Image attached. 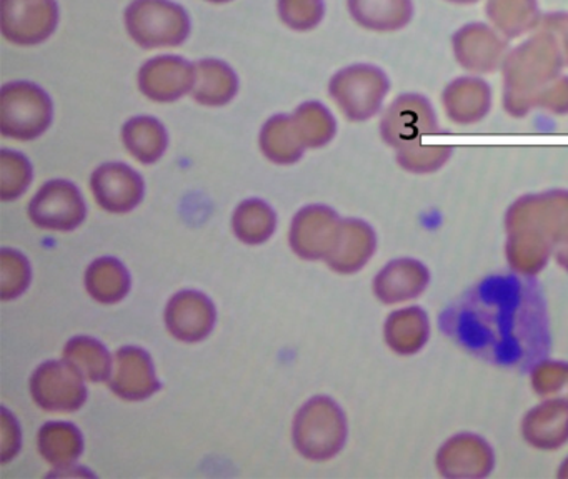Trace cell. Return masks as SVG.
<instances>
[{
	"label": "cell",
	"mask_w": 568,
	"mask_h": 479,
	"mask_svg": "<svg viewBox=\"0 0 568 479\" xmlns=\"http://www.w3.org/2000/svg\"><path fill=\"white\" fill-rule=\"evenodd\" d=\"M164 319L169 333L175 339L199 343L214 332L217 309L205 293L182 289L169 299Z\"/></svg>",
	"instance_id": "cell-14"
},
{
	"label": "cell",
	"mask_w": 568,
	"mask_h": 479,
	"mask_svg": "<svg viewBox=\"0 0 568 479\" xmlns=\"http://www.w3.org/2000/svg\"><path fill=\"white\" fill-rule=\"evenodd\" d=\"M341 226V216L331 206H304L292 220L288 243L301 258L311 262L327 259L334 252Z\"/></svg>",
	"instance_id": "cell-11"
},
{
	"label": "cell",
	"mask_w": 568,
	"mask_h": 479,
	"mask_svg": "<svg viewBox=\"0 0 568 479\" xmlns=\"http://www.w3.org/2000/svg\"><path fill=\"white\" fill-rule=\"evenodd\" d=\"M430 273L417 259L400 258L387 263L374 279V293L385 305L407 302L422 295Z\"/></svg>",
	"instance_id": "cell-18"
},
{
	"label": "cell",
	"mask_w": 568,
	"mask_h": 479,
	"mask_svg": "<svg viewBox=\"0 0 568 479\" xmlns=\"http://www.w3.org/2000/svg\"><path fill=\"white\" fill-rule=\"evenodd\" d=\"M277 12L284 26L297 32L317 29L325 17L324 0H277Z\"/></svg>",
	"instance_id": "cell-33"
},
{
	"label": "cell",
	"mask_w": 568,
	"mask_h": 479,
	"mask_svg": "<svg viewBox=\"0 0 568 479\" xmlns=\"http://www.w3.org/2000/svg\"><path fill=\"white\" fill-rule=\"evenodd\" d=\"M91 190L102 210L124 215L141 205L145 182L141 173L128 163L108 162L92 173Z\"/></svg>",
	"instance_id": "cell-12"
},
{
	"label": "cell",
	"mask_w": 568,
	"mask_h": 479,
	"mask_svg": "<svg viewBox=\"0 0 568 479\" xmlns=\"http://www.w3.org/2000/svg\"><path fill=\"white\" fill-rule=\"evenodd\" d=\"M385 342L398 355L420 351L430 336V323L424 309L402 308L392 313L385 322Z\"/></svg>",
	"instance_id": "cell-27"
},
{
	"label": "cell",
	"mask_w": 568,
	"mask_h": 479,
	"mask_svg": "<svg viewBox=\"0 0 568 479\" xmlns=\"http://www.w3.org/2000/svg\"><path fill=\"white\" fill-rule=\"evenodd\" d=\"M521 431L535 448H560L568 441V401L545 399L525 416Z\"/></svg>",
	"instance_id": "cell-19"
},
{
	"label": "cell",
	"mask_w": 568,
	"mask_h": 479,
	"mask_svg": "<svg viewBox=\"0 0 568 479\" xmlns=\"http://www.w3.org/2000/svg\"><path fill=\"white\" fill-rule=\"evenodd\" d=\"M207 2H212V3H227V2H231V0H207Z\"/></svg>",
	"instance_id": "cell-40"
},
{
	"label": "cell",
	"mask_w": 568,
	"mask_h": 479,
	"mask_svg": "<svg viewBox=\"0 0 568 479\" xmlns=\"http://www.w3.org/2000/svg\"><path fill=\"white\" fill-rule=\"evenodd\" d=\"M2 411V426H0V461L9 462L18 456L21 449V426L16 416L8 408Z\"/></svg>",
	"instance_id": "cell-37"
},
{
	"label": "cell",
	"mask_w": 568,
	"mask_h": 479,
	"mask_svg": "<svg viewBox=\"0 0 568 479\" xmlns=\"http://www.w3.org/2000/svg\"><path fill=\"white\" fill-rule=\"evenodd\" d=\"M38 449L54 468H71L84 452V436L74 422L49 421L39 429Z\"/></svg>",
	"instance_id": "cell-25"
},
{
	"label": "cell",
	"mask_w": 568,
	"mask_h": 479,
	"mask_svg": "<svg viewBox=\"0 0 568 479\" xmlns=\"http://www.w3.org/2000/svg\"><path fill=\"white\" fill-rule=\"evenodd\" d=\"M54 102L31 80H12L0 89V132L6 139L31 142L51 129Z\"/></svg>",
	"instance_id": "cell-3"
},
{
	"label": "cell",
	"mask_w": 568,
	"mask_h": 479,
	"mask_svg": "<svg viewBox=\"0 0 568 479\" xmlns=\"http://www.w3.org/2000/svg\"><path fill=\"white\" fill-rule=\"evenodd\" d=\"M124 22L131 39L145 50L181 47L192 30L187 10L172 0H132Z\"/></svg>",
	"instance_id": "cell-4"
},
{
	"label": "cell",
	"mask_w": 568,
	"mask_h": 479,
	"mask_svg": "<svg viewBox=\"0 0 568 479\" xmlns=\"http://www.w3.org/2000/svg\"><path fill=\"white\" fill-rule=\"evenodd\" d=\"M239 93V77L224 60L202 59L195 62L192 96L204 106H224Z\"/></svg>",
	"instance_id": "cell-22"
},
{
	"label": "cell",
	"mask_w": 568,
	"mask_h": 479,
	"mask_svg": "<svg viewBox=\"0 0 568 479\" xmlns=\"http://www.w3.org/2000/svg\"><path fill=\"white\" fill-rule=\"evenodd\" d=\"M347 9L362 29L381 33L404 30L415 16L414 0H347Z\"/></svg>",
	"instance_id": "cell-20"
},
{
	"label": "cell",
	"mask_w": 568,
	"mask_h": 479,
	"mask_svg": "<svg viewBox=\"0 0 568 479\" xmlns=\"http://www.w3.org/2000/svg\"><path fill=\"white\" fill-rule=\"evenodd\" d=\"M538 29L547 30L554 35L564 53L565 63L568 67V12L567 10H555V12L544 13L540 27Z\"/></svg>",
	"instance_id": "cell-38"
},
{
	"label": "cell",
	"mask_w": 568,
	"mask_h": 479,
	"mask_svg": "<svg viewBox=\"0 0 568 479\" xmlns=\"http://www.w3.org/2000/svg\"><path fill=\"white\" fill-rule=\"evenodd\" d=\"M484 10L488 23L507 40L535 32L544 19L538 0H485Z\"/></svg>",
	"instance_id": "cell-21"
},
{
	"label": "cell",
	"mask_w": 568,
	"mask_h": 479,
	"mask_svg": "<svg viewBox=\"0 0 568 479\" xmlns=\"http://www.w3.org/2000/svg\"><path fill=\"white\" fill-rule=\"evenodd\" d=\"M84 379L65 359H51L36 368L29 386L39 408L51 412H75L88 401Z\"/></svg>",
	"instance_id": "cell-7"
},
{
	"label": "cell",
	"mask_w": 568,
	"mask_h": 479,
	"mask_svg": "<svg viewBox=\"0 0 568 479\" xmlns=\"http://www.w3.org/2000/svg\"><path fill=\"white\" fill-rule=\"evenodd\" d=\"M64 359L88 381H109L114 371V358L108 346L92 336H74L64 346Z\"/></svg>",
	"instance_id": "cell-28"
},
{
	"label": "cell",
	"mask_w": 568,
	"mask_h": 479,
	"mask_svg": "<svg viewBox=\"0 0 568 479\" xmlns=\"http://www.w3.org/2000/svg\"><path fill=\"white\" fill-rule=\"evenodd\" d=\"M531 385L538 395L568 401V365L558 361L540 363L531 371Z\"/></svg>",
	"instance_id": "cell-35"
},
{
	"label": "cell",
	"mask_w": 568,
	"mask_h": 479,
	"mask_svg": "<svg viewBox=\"0 0 568 479\" xmlns=\"http://www.w3.org/2000/svg\"><path fill=\"white\" fill-rule=\"evenodd\" d=\"M390 79L374 63H352L334 73L328 95L337 103L345 119L367 122L377 115L390 92Z\"/></svg>",
	"instance_id": "cell-5"
},
{
	"label": "cell",
	"mask_w": 568,
	"mask_h": 479,
	"mask_svg": "<svg viewBox=\"0 0 568 479\" xmlns=\"http://www.w3.org/2000/svg\"><path fill=\"white\" fill-rule=\"evenodd\" d=\"M348 428L344 409L328 398L314 396L294 418L292 441L295 449L311 461H327L344 449Z\"/></svg>",
	"instance_id": "cell-2"
},
{
	"label": "cell",
	"mask_w": 568,
	"mask_h": 479,
	"mask_svg": "<svg viewBox=\"0 0 568 479\" xmlns=\"http://www.w3.org/2000/svg\"><path fill=\"white\" fill-rule=\"evenodd\" d=\"M567 67L557 40L547 30H535L508 50L501 65L504 109L525 116L535 109V95Z\"/></svg>",
	"instance_id": "cell-1"
},
{
	"label": "cell",
	"mask_w": 568,
	"mask_h": 479,
	"mask_svg": "<svg viewBox=\"0 0 568 479\" xmlns=\"http://www.w3.org/2000/svg\"><path fill=\"white\" fill-rule=\"evenodd\" d=\"M109 386L125 401H144L162 388L151 355L132 345L122 346L115 351L114 371Z\"/></svg>",
	"instance_id": "cell-15"
},
{
	"label": "cell",
	"mask_w": 568,
	"mask_h": 479,
	"mask_svg": "<svg viewBox=\"0 0 568 479\" xmlns=\"http://www.w3.org/2000/svg\"><path fill=\"white\" fill-rule=\"evenodd\" d=\"M58 0H0V30L14 45L32 47L54 35Z\"/></svg>",
	"instance_id": "cell-9"
},
{
	"label": "cell",
	"mask_w": 568,
	"mask_h": 479,
	"mask_svg": "<svg viewBox=\"0 0 568 479\" xmlns=\"http://www.w3.org/2000/svg\"><path fill=\"white\" fill-rule=\"evenodd\" d=\"M445 115L457 125H474L490 113L491 86L481 75L455 77L442 92Z\"/></svg>",
	"instance_id": "cell-16"
},
{
	"label": "cell",
	"mask_w": 568,
	"mask_h": 479,
	"mask_svg": "<svg viewBox=\"0 0 568 479\" xmlns=\"http://www.w3.org/2000/svg\"><path fill=\"white\" fill-rule=\"evenodd\" d=\"M510 45L488 22H468L452 35V52L462 69L474 75L501 70Z\"/></svg>",
	"instance_id": "cell-10"
},
{
	"label": "cell",
	"mask_w": 568,
	"mask_h": 479,
	"mask_svg": "<svg viewBox=\"0 0 568 479\" xmlns=\"http://www.w3.org/2000/svg\"><path fill=\"white\" fill-rule=\"evenodd\" d=\"M139 89L159 103L178 102L192 93L195 85V63L181 55L152 57L139 70Z\"/></svg>",
	"instance_id": "cell-13"
},
{
	"label": "cell",
	"mask_w": 568,
	"mask_h": 479,
	"mask_svg": "<svg viewBox=\"0 0 568 479\" xmlns=\"http://www.w3.org/2000/svg\"><path fill=\"white\" fill-rule=\"evenodd\" d=\"M258 145L265 159L277 165H294L305 152L292 115H285V113L271 116L262 125Z\"/></svg>",
	"instance_id": "cell-26"
},
{
	"label": "cell",
	"mask_w": 568,
	"mask_h": 479,
	"mask_svg": "<svg viewBox=\"0 0 568 479\" xmlns=\"http://www.w3.org/2000/svg\"><path fill=\"white\" fill-rule=\"evenodd\" d=\"M131 286L128 266L114 256H101L85 269V289L102 305L121 303L131 292Z\"/></svg>",
	"instance_id": "cell-24"
},
{
	"label": "cell",
	"mask_w": 568,
	"mask_h": 479,
	"mask_svg": "<svg viewBox=\"0 0 568 479\" xmlns=\"http://www.w3.org/2000/svg\"><path fill=\"white\" fill-rule=\"evenodd\" d=\"M377 248L374 228L364 220H342L341 233L334 252L325 262L334 272L342 275L357 273L367 265Z\"/></svg>",
	"instance_id": "cell-17"
},
{
	"label": "cell",
	"mask_w": 568,
	"mask_h": 479,
	"mask_svg": "<svg viewBox=\"0 0 568 479\" xmlns=\"http://www.w3.org/2000/svg\"><path fill=\"white\" fill-rule=\"evenodd\" d=\"M445 2L457 3V6H471V3L480 2V0H445Z\"/></svg>",
	"instance_id": "cell-39"
},
{
	"label": "cell",
	"mask_w": 568,
	"mask_h": 479,
	"mask_svg": "<svg viewBox=\"0 0 568 479\" xmlns=\"http://www.w3.org/2000/svg\"><path fill=\"white\" fill-rule=\"evenodd\" d=\"M32 282L29 259L18 249H0V298L4 302L19 298Z\"/></svg>",
	"instance_id": "cell-32"
},
{
	"label": "cell",
	"mask_w": 568,
	"mask_h": 479,
	"mask_svg": "<svg viewBox=\"0 0 568 479\" xmlns=\"http://www.w3.org/2000/svg\"><path fill=\"white\" fill-rule=\"evenodd\" d=\"M535 109L547 110L555 115L568 113V75H558L535 95Z\"/></svg>",
	"instance_id": "cell-36"
},
{
	"label": "cell",
	"mask_w": 568,
	"mask_h": 479,
	"mask_svg": "<svg viewBox=\"0 0 568 479\" xmlns=\"http://www.w3.org/2000/svg\"><path fill=\"white\" fill-rule=\"evenodd\" d=\"M122 142L138 162L152 165L168 152L169 133L155 116H132L122 126Z\"/></svg>",
	"instance_id": "cell-23"
},
{
	"label": "cell",
	"mask_w": 568,
	"mask_h": 479,
	"mask_svg": "<svg viewBox=\"0 0 568 479\" xmlns=\"http://www.w3.org/2000/svg\"><path fill=\"white\" fill-rule=\"evenodd\" d=\"M34 180V169L24 153L0 150V198L4 202L21 198Z\"/></svg>",
	"instance_id": "cell-31"
},
{
	"label": "cell",
	"mask_w": 568,
	"mask_h": 479,
	"mask_svg": "<svg viewBox=\"0 0 568 479\" xmlns=\"http://www.w3.org/2000/svg\"><path fill=\"white\" fill-rule=\"evenodd\" d=\"M298 139L305 149H322L334 140L337 133V120L324 103L305 102L292 113Z\"/></svg>",
	"instance_id": "cell-30"
},
{
	"label": "cell",
	"mask_w": 568,
	"mask_h": 479,
	"mask_svg": "<svg viewBox=\"0 0 568 479\" xmlns=\"http://www.w3.org/2000/svg\"><path fill=\"white\" fill-rule=\"evenodd\" d=\"M450 145H417L397 150L398 165L412 173H432L442 169L452 156Z\"/></svg>",
	"instance_id": "cell-34"
},
{
	"label": "cell",
	"mask_w": 568,
	"mask_h": 479,
	"mask_svg": "<svg viewBox=\"0 0 568 479\" xmlns=\"http://www.w3.org/2000/svg\"><path fill=\"white\" fill-rule=\"evenodd\" d=\"M232 228L242 243L262 245L277 228V213L264 200H245L235 208Z\"/></svg>",
	"instance_id": "cell-29"
},
{
	"label": "cell",
	"mask_w": 568,
	"mask_h": 479,
	"mask_svg": "<svg viewBox=\"0 0 568 479\" xmlns=\"http://www.w3.org/2000/svg\"><path fill=\"white\" fill-rule=\"evenodd\" d=\"M85 216L84 196L71 180H49L29 203V218L42 230L72 232L84 223Z\"/></svg>",
	"instance_id": "cell-8"
},
{
	"label": "cell",
	"mask_w": 568,
	"mask_h": 479,
	"mask_svg": "<svg viewBox=\"0 0 568 479\" xmlns=\"http://www.w3.org/2000/svg\"><path fill=\"white\" fill-rule=\"evenodd\" d=\"M378 129L382 140L392 149L417 145L425 136L438 132L437 112L424 93H400L385 109Z\"/></svg>",
	"instance_id": "cell-6"
}]
</instances>
